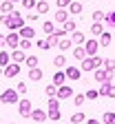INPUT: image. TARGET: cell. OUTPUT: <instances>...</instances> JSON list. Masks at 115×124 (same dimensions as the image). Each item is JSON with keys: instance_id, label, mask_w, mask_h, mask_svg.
I'll return each mask as SVG.
<instances>
[{"instance_id": "18", "label": "cell", "mask_w": 115, "mask_h": 124, "mask_svg": "<svg viewBox=\"0 0 115 124\" xmlns=\"http://www.w3.org/2000/svg\"><path fill=\"white\" fill-rule=\"evenodd\" d=\"M67 9H69V13H73V16H82V9H84V7H82V2H75V0H73Z\"/></svg>"}, {"instance_id": "43", "label": "cell", "mask_w": 115, "mask_h": 124, "mask_svg": "<svg viewBox=\"0 0 115 124\" xmlns=\"http://www.w3.org/2000/svg\"><path fill=\"white\" fill-rule=\"evenodd\" d=\"M71 2H73V0H55V5H58L60 9H67V7H69Z\"/></svg>"}, {"instance_id": "1", "label": "cell", "mask_w": 115, "mask_h": 124, "mask_svg": "<svg viewBox=\"0 0 115 124\" xmlns=\"http://www.w3.org/2000/svg\"><path fill=\"white\" fill-rule=\"evenodd\" d=\"M0 22H2V27H7L9 31H18L20 27H24V18L20 11H11V13H2V18H0Z\"/></svg>"}, {"instance_id": "17", "label": "cell", "mask_w": 115, "mask_h": 124, "mask_svg": "<svg viewBox=\"0 0 115 124\" xmlns=\"http://www.w3.org/2000/svg\"><path fill=\"white\" fill-rule=\"evenodd\" d=\"M67 20H69V9H58V11H55V22L64 24Z\"/></svg>"}, {"instance_id": "52", "label": "cell", "mask_w": 115, "mask_h": 124, "mask_svg": "<svg viewBox=\"0 0 115 124\" xmlns=\"http://www.w3.org/2000/svg\"><path fill=\"white\" fill-rule=\"evenodd\" d=\"M0 51H2V46H0Z\"/></svg>"}, {"instance_id": "45", "label": "cell", "mask_w": 115, "mask_h": 124, "mask_svg": "<svg viewBox=\"0 0 115 124\" xmlns=\"http://www.w3.org/2000/svg\"><path fill=\"white\" fill-rule=\"evenodd\" d=\"M38 20V13H27V22H36Z\"/></svg>"}, {"instance_id": "6", "label": "cell", "mask_w": 115, "mask_h": 124, "mask_svg": "<svg viewBox=\"0 0 115 124\" xmlns=\"http://www.w3.org/2000/svg\"><path fill=\"white\" fill-rule=\"evenodd\" d=\"M2 73H5V78H15L20 73V62H9V64L2 69Z\"/></svg>"}, {"instance_id": "27", "label": "cell", "mask_w": 115, "mask_h": 124, "mask_svg": "<svg viewBox=\"0 0 115 124\" xmlns=\"http://www.w3.org/2000/svg\"><path fill=\"white\" fill-rule=\"evenodd\" d=\"M104 69H106L111 75L115 73V60H113V58H104Z\"/></svg>"}, {"instance_id": "16", "label": "cell", "mask_w": 115, "mask_h": 124, "mask_svg": "<svg viewBox=\"0 0 115 124\" xmlns=\"http://www.w3.org/2000/svg\"><path fill=\"white\" fill-rule=\"evenodd\" d=\"M113 86V80H106V82H100V89H97V93H100V98H106L108 95V89Z\"/></svg>"}, {"instance_id": "8", "label": "cell", "mask_w": 115, "mask_h": 124, "mask_svg": "<svg viewBox=\"0 0 115 124\" xmlns=\"http://www.w3.org/2000/svg\"><path fill=\"white\" fill-rule=\"evenodd\" d=\"M55 98H60V100L73 98V89H71L69 84H62V86H58V95H55Z\"/></svg>"}, {"instance_id": "42", "label": "cell", "mask_w": 115, "mask_h": 124, "mask_svg": "<svg viewBox=\"0 0 115 124\" xmlns=\"http://www.w3.org/2000/svg\"><path fill=\"white\" fill-rule=\"evenodd\" d=\"M20 2H22L24 9H36V2H38V0H20Z\"/></svg>"}, {"instance_id": "12", "label": "cell", "mask_w": 115, "mask_h": 124, "mask_svg": "<svg viewBox=\"0 0 115 124\" xmlns=\"http://www.w3.org/2000/svg\"><path fill=\"white\" fill-rule=\"evenodd\" d=\"M31 120H36V122H46L49 117H46V113H44V108H33V111H31Z\"/></svg>"}, {"instance_id": "41", "label": "cell", "mask_w": 115, "mask_h": 124, "mask_svg": "<svg viewBox=\"0 0 115 124\" xmlns=\"http://www.w3.org/2000/svg\"><path fill=\"white\" fill-rule=\"evenodd\" d=\"M46 106H49V108H60V98H49Z\"/></svg>"}, {"instance_id": "7", "label": "cell", "mask_w": 115, "mask_h": 124, "mask_svg": "<svg viewBox=\"0 0 115 124\" xmlns=\"http://www.w3.org/2000/svg\"><path fill=\"white\" fill-rule=\"evenodd\" d=\"M64 73H67L69 80H80L82 78V69L80 67H64Z\"/></svg>"}, {"instance_id": "28", "label": "cell", "mask_w": 115, "mask_h": 124, "mask_svg": "<svg viewBox=\"0 0 115 124\" xmlns=\"http://www.w3.org/2000/svg\"><path fill=\"white\" fill-rule=\"evenodd\" d=\"M42 29H44V33H46V36H51L53 31H55V22H51V20H44Z\"/></svg>"}, {"instance_id": "24", "label": "cell", "mask_w": 115, "mask_h": 124, "mask_svg": "<svg viewBox=\"0 0 115 124\" xmlns=\"http://www.w3.org/2000/svg\"><path fill=\"white\" fill-rule=\"evenodd\" d=\"M46 117L51 120V122H60L62 113H60V108H49V111H46Z\"/></svg>"}, {"instance_id": "50", "label": "cell", "mask_w": 115, "mask_h": 124, "mask_svg": "<svg viewBox=\"0 0 115 124\" xmlns=\"http://www.w3.org/2000/svg\"><path fill=\"white\" fill-rule=\"evenodd\" d=\"M11 2H20V0H11Z\"/></svg>"}, {"instance_id": "5", "label": "cell", "mask_w": 115, "mask_h": 124, "mask_svg": "<svg viewBox=\"0 0 115 124\" xmlns=\"http://www.w3.org/2000/svg\"><path fill=\"white\" fill-rule=\"evenodd\" d=\"M31 111H33L31 100L29 98H20V102H18V113H20V117H31Z\"/></svg>"}, {"instance_id": "3", "label": "cell", "mask_w": 115, "mask_h": 124, "mask_svg": "<svg viewBox=\"0 0 115 124\" xmlns=\"http://www.w3.org/2000/svg\"><path fill=\"white\" fill-rule=\"evenodd\" d=\"M0 102H2V104H18V102H20L18 89H5L2 95H0Z\"/></svg>"}, {"instance_id": "39", "label": "cell", "mask_w": 115, "mask_h": 124, "mask_svg": "<svg viewBox=\"0 0 115 124\" xmlns=\"http://www.w3.org/2000/svg\"><path fill=\"white\" fill-rule=\"evenodd\" d=\"M84 95H86V100H97V98H100V93H97V89H89Z\"/></svg>"}, {"instance_id": "44", "label": "cell", "mask_w": 115, "mask_h": 124, "mask_svg": "<svg viewBox=\"0 0 115 124\" xmlns=\"http://www.w3.org/2000/svg\"><path fill=\"white\" fill-rule=\"evenodd\" d=\"M15 89H18V93H27V82H24V80L18 82V86H15Z\"/></svg>"}, {"instance_id": "49", "label": "cell", "mask_w": 115, "mask_h": 124, "mask_svg": "<svg viewBox=\"0 0 115 124\" xmlns=\"http://www.w3.org/2000/svg\"><path fill=\"white\" fill-rule=\"evenodd\" d=\"M0 75H5V73H2V67H0Z\"/></svg>"}, {"instance_id": "29", "label": "cell", "mask_w": 115, "mask_h": 124, "mask_svg": "<svg viewBox=\"0 0 115 124\" xmlns=\"http://www.w3.org/2000/svg\"><path fill=\"white\" fill-rule=\"evenodd\" d=\"M44 93H46L49 98H55V95H58V84H53V82H51V84H46Z\"/></svg>"}, {"instance_id": "9", "label": "cell", "mask_w": 115, "mask_h": 124, "mask_svg": "<svg viewBox=\"0 0 115 124\" xmlns=\"http://www.w3.org/2000/svg\"><path fill=\"white\" fill-rule=\"evenodd\" d=\"M24 60H27V51H24V49H20V46H18V49L11 51V62H24Z\"/></svg>"}, {"instance_id": "25", "label": "cell", "mask_w": 115, "mask_h": 124, "mask_svg": "<svg viewBox=\"0 0 115 124\" xmlns=\"http://www.w3.org/2000/svg\"><path fill=\"white\" fill-rule=\"evenodd\" d=\"M111 42H113V36L108 33V31H102V36H100V44H102V46H111Z\"/></svg>"}, {"instance_id": "13", "label": "cell", "mask_w": 115, "mask_h": 124, "mask_svg": "<svg viewBox=\"0 0 115 124\" xmlns=\"http://www.w3.org/2000/svg\"><path fill=\"white\" fill-rule=\"evenodd\" d=\"M27 78H29V80H42V78H44V73H42V69L40 67H33V69H29V73H27Z\"/></svg>"}, {"instance_id": "10", "label": "cell", "mask_w": 115, "mask_h": 124, "mask_svg": "<svg viewBox=\"0 0 115 124\" xmlns=\"http://www.w3.org/2000/svg\"><path fill=\"white\" fill-rule=\"evenodd\" d=\"M84 49H86V55H97V38L86 40L84 42Z\"/></svg>"}, {"instance_id": "35", "label": "cell", "mask_w": 115, "mask_h": 124, "mask_svg": "<svg viewBox=\"0 0 115 124\" xmlns=\"http://www.w3.org/2000/svg\"><path fill=\"white\" fill-rule=\"evenodd\" d=\"M40 64V58L38 55H27V67L29 69H33V67H38Z\"/></svg>"}, {"instance_id": "4", "label": "cell", "mask_w": 115, "mask_h": 124, "mask_svg": "<svg viewBox=\"0 0 115 124\" xmlns=\"http://www.w3.org/2000/svg\"><path fill=\"white\" fill-rule=\"evenodd\" d=\"M20 33H18V31H9V36L5 38V46H7V49L9 51H13V49H18V46H20Z\"/></svg>"}, {"instance_id": "20", "label": "cell", "mask_w": 115, "mask_h": 124, "mask_svg": "<svg viewBox=\"0 0 115 124\" xmlns=\"http://www.w3.org/2000/svg\"><path fill=\"white\" fill-rule=\"evenodd\" d=\"M102 31H104V22H93V27H91V36L100 38V36H102Z\"/></svg>"}, {"instance_id": "53", "label": "cell", "mask_w": 115, "mask_h": 124, "mask_svg": "<svg viewBox=\"0 0 115 124\" xmlns=\"http://www.w3.org/2000/svg\"><path fill=\"white\" fill-rule=\"evenodd\" d=\"M42 124H46V122H42Z\"/></svg>"}, {"instance_id": "30", "label": "cell", "mask_w": 115, "mask_h": 124, "mask_svg": "<svg viewBox=\"0 0 115 124\" xmlns=\"http://www.w3.org/2000/svg\"><path fill=\"white\" fill-rule=\"evenodd\" d=\"M86 102V95L84 93H77V95H73V104L77 106V108H82V104Z\"/></svg>"}, {"instance_id": "51", "label": "cell", "mask_w": 115, "mask_h": 124, "mask_svg": "<svg viewBox=\"0 0 115 124\" xmlns=\"http://www.w3.org/2000/svg\"><path fill=\"white\" fill-rule=\"evenodd\" d=\"M9 124H15V122H9Z\"/></svg>"}, {"instance_id": "19", "label": "cell", "mask_w": 115, "mask_h": 124, "mask_svg": "<svg viewBox=\"0 0 115 124\" xmlns=\"http://www.w3.org/2000/svg\"><path fill=\"white\" fill-rule=\"evenodd\" d=\"M53 67L55 69H64V67H67V58H64V53H58L53 58Z\"/></svg>"}, {"instance_id": "34", "label": "cell", "mask_w": 115, "mask_h": 124, "mask_svg": "<svg viewBox=\"0 0 115 124\" xmlns=\"http://www.w3.org/2000/svg\"><path fill=\"white\" fill-rule=\"evenodd\" d=\"M104 18H106V13L102 9H95L93 11V22H104Z\"/></svg>"}, {"instance_id": "23", "label": "cell", "mask_w": 115, "mask_h": 124, "mask_svg": "<svg viewBox=\"0 0 115 124\" xmlns=\"http://www.w3.org/2000/svg\"><path fill=\"white\" fill-rule=\"evenodd\" d=\"M9 62H11V53H9L7 49H2V51H0V67L5 69V67L9 64Z\"/></svg>"}, {"instance_id": "48", "label": "cell", "mask_w": 115, "mask_h": 124, "mask_svg": "<svg viewBox=\"0 0 115 124\" xmlns=\"http://www.w3.org/2000/svg\"><path fill=\"white\" fill-rule=\"evenodd\" d=\"M5 38L7 36H0V46H5Z\"/></svg>"}, {"instance_id": "46", "label": "cell", "mask_w": 115, "mask_h": 124, "mask_svg": "<svg viewBox=\"0 0 115 124\" xmlns=\"http://www.w3.org/2000/svg\"><path fill=\"white\" fill-rule=\"evenodd\" d=\"M106 98H115V84H113V86L108 89V95H106Z\"/></svg>"}, {"instance_id": "14", "label": "cell", "mask_w": 115, "mask_h": 124, "mask_svg": "<svg viewBox=\"0 0 115 124\" xmlns=\"http://www.w3.org/2000/svg\"><path fill=\"white\" fill-rule=\"evenodd\" d=\"M73 58H75V60H80V62L86 58V49H84V44H77V46H73Z\"/></svg>"}, {"instance_id": "36", "label": "cell", "mask_w": 115, "mask_h": 124, "mask_svg": "<svg viewBox=\"0 0 115 124\" xmlns=\"http://www.w3.org/2000/svg\"><path fill=\"white\" fill-rule=\"evenodd\" d=\"M0 11H2V13H11L13 11V2H11V0H5V2L0 5Z\"/></svg>"}, {"instance_id": "33", "label": "cell", "mask_w": 115, "mask_h": 124, "mask_svg": "<svg viewBox=\"0 0 115 124\" xmlns=\"http://www.w3.org/2000/svg\"><path fill=\"white\" fill-rule=\"evenodd\" d=\"M36 9H38V13H46L49 11V2H46V0H38V2H36Z\"/></svg>"}, {"instance_id": "22", "label": "cell", "mask_w": 115, "mask_h": 124, "mask_svg": "<svg viewBox=\"0 0 115 124\" xmlns=\"http://www.w3.org/2000/svg\"><path fill=\"white\" fill-rule=\"evenodd\" d=\"M67 80H69V78H67V73H64V71H58V73L53 75V84H58V86H62Z\"/></svg>"}, {"instance_id": "38", "label": "cell", "mask_w": 115, "mask_h": 124, "mask_svg": "<svg viewBox=\"0 0 115 124\" xmlns=\"http://www.w3.org/2000/svg\"><path fill=\"white\" fill-rule=\"evenodd\" d=\"M102 122H104V124H115V113H113V111H108V113H104V117H102Z\"/></svg>"}, {"instance_id": "40", "label": "cell", "mask_w": 115, "mask_h": 124, "mask_svg": "<svg viewBox=\"0 0 115 124\" xmlns=\"http://www.w3.org/2000/svg\"><path fill=\"white\" fill-rule=\"evenodd\" d=\"M31 46H33V42H31L29 38H22V40H20V49H24V51H29V49H31Z\"/></svg>"}, {"instance_id": "47", "label": "cell", "mask_w": 115, "mask_h": 124, "mask_svg": "<svg viewBox=\"0 0 115 124\" xmlns=\"http://www.w3.org/2000/svg\"><path fill=\"white\" fill-rule=\"evenodd\" d=\"M86 124H100V122H97V120H93V117H91V120H86Z\"/></svg>"}, {"instance_id": "11", "label": "cell", "mask_w": 115, "mask_h": 124, "mask_svg": "<svg viewBox=\"0 0 115 124\" xmlns=\"http://www.w3.org/2000/svg\"><path fill=\"white\" fill-rule=\"evenodd\" d=\"M18 33H20V38H29V40H33V38H36V29L24 24V27H20V29H18Z\"/></svg>"}, {"instance_id": "54", "label": "cell", "mask_w": 115, "mask_h": 124, "mask_svg": "<svg viewBox=\"0 0 115 124\" xmlns=\"http://www.w3.org/2000/svg\"><path fill=\"white\" fill-rule=\"evenodd\" d=\"M0 104H2V102H0Z\"/></svg>"}, {"instance_id": "2", "label": "cell", "mask_w": 115, "mask_h": 124, "mask_svg": "<svg viewBox=\"0 0 115 124\" xmlns=\"http://www.w3.org/2000/svg\"><path fill=\"white\" fill-rule=\"evenodd\" d=\"M97 67H104V58L102 55H86L82 60V64H80L82 71H95Z\"/></svg>"}, {"instance_id": "15", "label": "cell", "mask_w": 115, "mask_h": 124, "mask_svg": "<svg viewBox=\"0 0 115 124\" xmlns=\"http://www.w3.org/2000/svg\"><path fill=\"white\" fill-rule=\"evenodd\" d=\"M71 42H73V44H84V42H86V36L82 33V31L75 29L73 33H71Z\"/></svg>"}, {"instance_id": "26", "label": "cell", "mask_w": 115, "mask_h": 124, "mask_svg": "<svg viewBox=\"0 0 115 124\" xmlns=\"http://www.w3.org/2000/svg\"><path fill=\"white\" fill-rule=\"evenodd\" d=\"M36 46L42 49V51H49L51 49V42H49V38H40V40H36Z\"/></svg>"}, {"instance_id": "37", "label": "cell", "mask_w": 115, "mask_h": 124, "mask_svg": "<svg viewBox=\"0 0 115 124\" xmlns=\"http://www.w3.org/2000/svg\"><path fill=\"white\" fill-rule=\"evenodd\" d=\"M104 27H115V11L106 13V18H104Z\"/></svg>"}, {"instance_id": "32", "label": "cell", "mask_w": 115, "mask_h": 124, "mask_svg": "<svg viewBox=\"0 0 115 124\" xmlns=\"http://www.w3.org/2000/svg\"><path fill=\"white\" fill-rule=\"evenodd\" d=\"M84 120H86V115L82 113V108H80V111H77L75 115H71V122H73V124H82Z\"/></svg>"}, {"instance_id": "21", "label": "cell", "mask_w": 115, "mask_h": 124, "mask_svg": "<svg viewBox=\"0 0 115 124\" xmlns=\"http://www.w3.org/2000/svg\"><path fill=\"white\" fill-rule=\"evenodd\" d=\"M71 46H73L71 38H60V42H58V49H60V53H62V51H67V49H71Z\"/></svg>"}, {"instance_id": "31", "label": "cell", "mask_w": 115, "mask_h": 124, "mask_svg": "<svg viewBox=\"0 0 115 124\" xmlns=\"http://www.w3.org/2000/svg\"><path fill=\"white\" fill-rule=\"evenodd\" d=\"M62 29L67 31V33H73V31L77 29V24H75V20H67V22L62 24Z\"/></svg>"}]
</instances>
